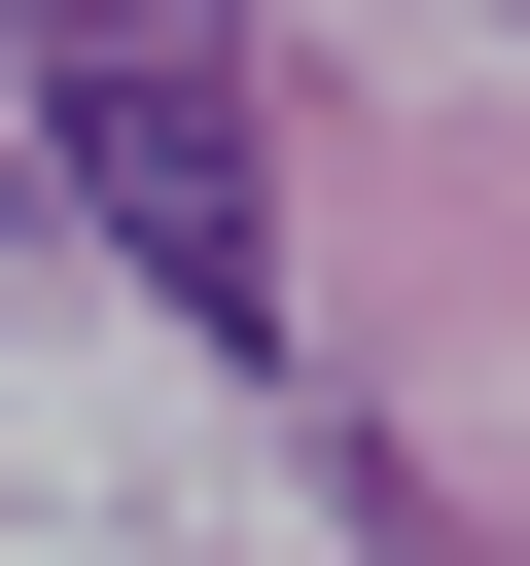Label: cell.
Wrapping results in <instances>:
<instances>
[{
  "label": "cell",
  "instance_id": "1",
  "mask_svg": "<svg viewBox=\"0 0 530 566\" xmlns=\"http://www.w3.org/2000/svg\"><path fill=\"white\" fill-rule=\"evenodd\" d=\"M35 142H71V212H106L212 354H283V106H247V0H71V35H35Z\"/></svg>",
  "mask_w": 530,
  "mask_h": 566
}]
</instances>
